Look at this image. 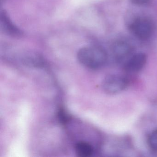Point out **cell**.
<instances>
[{
    "instance_id": "8992f818",
    "label": "cell",
    "mask_w": 157,
    "mask_h": 157,
    "mask_svg": "<svg viewBox=\"0 0 157 157\" xmlns=\"http://www.w3.org/2000/svg\"><path fill=\"white\" fill-rule=\"evenodd\" d=\"M0 26L4 33L10 35L20 36L22 34L21 31L13 23L8 13L4 11L0 14Z\"/></svg>"
},
{
    "instance_id": "3957f363",
    "label": "cell",
    "mask_w": 157,
    "mask_h": 157,
    "mask_svg": "<svg viewBox=\"0 0 157 157\" xmlns=\"http://www.w3.org/2000/svg\"><path fill=\"white\" fill-rule=\"evenodd\" d=\"M128 80L117 75H109L104 80L102 87L104 90L109 94H116L123 91L128 86Z\"/></svg>"
},
{
    "instance_id": "ba28073f",
    "label": "cell",
    "mask_w": 157,
    "mask_h": 157,
    "mask_svg": "<svg viewBox=\"0 0 157 157\" xmlns=\"http://www.w3.org/2000/svg\"><path fill=\"white\" fill-rule=\"evenodd\" d=\"M25 60V63L30 65V66L38 67L41 66L43 64V60L42 58L40 56L36 54H30V55L26 56Z\"/></svg>"
},
{
    "instance_id": "7a4b0ae2",
    "label": "cell",
    "mask_w": 157,
    "mask_h": 157,
    "mask_svg": "<svg viewBox=\"0 0 157 157\" xmlns=\"http://www.w3.org/2000/svg\"><path fill=\"white\" fill-rule=\"evenodd\" d=\"M132 33L140 40H145L151 37L154 31V25L151 20L146 17L135 19L129 25Z\"/></svg>"
},
{
    "instance_id": "9c48e42d",
    "label": "cell",
    "mask_w": 157,
    "mask_h": 157,
    "mask_svg": "<svg viewBox=\"0 0 157 157\" xmlns=\"http://www.w3.org/2000/svg\"><path fill=\"white\" fill-rule=\"evenodd\" d=\"M148 143L150 148L152 150L157 151V129L150 134L148 138Z\"/></svg>"
},
{
    "instance_id": "277c9868",
    "label": "cell",
    "mask_w": 157,
    "mask_h": 157,
    "mask_svg": "<svg viewBox=\"0 0 157 157\" xmlns=\"http://www.w3.org/2000/svg\"><path fill=\"white\" fill-rule=\"evenodd\" d=\"M147 61L146 54L143 53H137L128 58L125 63L124 69L128 73L139 72L143 68Z\"/></svg>"
},
{
    "instance_id": "8fae6325",
    "label": "cell",
    "mask_w": 157,
    "mask_h": 157,
    "mask_svg": "<svg viewBox=\"0 0 157 157\" xmlns=\"http://www.w3.org/2000/svg\"><path fill=\"white\" fill-rule=\"evenodd\" d=\"M149 0H131V1L134 4L136 5H143L148 2Z\"/></svg>"
},
{
    "instance_id": "52a82bcc",
    "label": "cell",
    "mask_w": 157,
    "mask_h": 157,
    "mask_svg": "<svg viewBox=\"0 0 157 157\" xmlns=\"http://www.w3.org/2000/svg\"><path fill=\"white\" fill-rule=\"evenodd\" d=\"M75 151L77 156L80 157H89L94 152L92 145L85 141H79L75 146Z\"/></svg>"
},
{
    "instance_id": "6da1fadb",
    "label": "cell",
    "mask_w": 157,
    "mask_h": 157,
    "mask_svg": "<svg viewBox=\"0 0 157 157\" xmlns=\"http://www.w3.org/2000/svg\"><path fill=\"white\" fill-rule=\"evenodd\" d=\"M79 62L84 67L92 69L100 68L107 60L106 51L101 47H84L79 49L77 54Z\"/></svg>"
},
{
    "instance_id": "5b68a950",
    "label": "cell",
    "mask_w": 157,
    "mask_h": 157,
    "mask_svg": "<svg viewBox=\"0 0 157 157\" xmlns=\"http://www.w3.org/2000/svg\"><path fill=\"white\" fill-rule=\"evenodd\" d=\"M132 52V48L130 44L126 41L116 42L113 46L112 53L115 59L122 61L129 57Z\"/></svg>"
},
{
    "instance_id": "30bf717a",
    "label": "cell",
    "mask_w": 157,
    "mask_h": 157,
    "mask_svg": "<svg viewBox=\"0 0 157 157\" xmlns=\"http://www.w3.org/2000/svg\"><path fill=\"white\" fill-rule=\"evenodd\" d=\"M59 120L62 124H66L69 120V116L63 108H59L58 112Z\"/></svg>"
}]
</instances>
